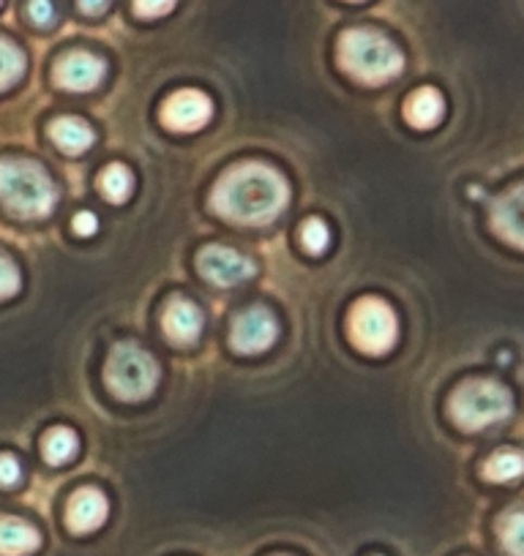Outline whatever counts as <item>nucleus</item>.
Segmentation results:
<instances>
[{
    "mask_svg": "<svg viewBox=\"0 0 524 556\" xmlns=\"http://www.w3.org/2000/svg\"><path fill=\"white\" fill-rule=\"evenodd\" d=\"M213 207L233 224H271L290 202V186L265 164H238L227 169L213 189Z\"/></svg>",
    "mask_w": 524,
    "mask_h": 556,
    "instance_id": "f257e3e1",
    "label": "nucleus"
},
{
    "mask_svg": "<svg viewBox=\"0 0 524 556\" xmlns=\"http://www.w3.org/2000/svg\"><path fill=\"white\" fill-rule=\"evenodd\" d=\"M339 63L358 83L383 85L402 74L404 55L394 41H388L377 30L355 28L341 36Z\"/></svg>",
    "mask_w": 524,
    "mask_h": 556,
    "instance_id": "f03ea898",
    "label": "nucleus"
},
{
    "mask_svg": "<svg viewBox=\"0 0 524 556\" xmlns=\"http://www.w3.org/2000/svg\"><path fill=\"white\" fill-rule=\"evenodd\" d=\"M55 184L50 175L25 159L0 162V205L20 218H45L55 207Z\"/></svg>",
    "mask_w": 524,
    "mask_h": 556,
    "instance_id": "7ed1b4c3",
    "label": "nucleus"
},
{
    "mask_svg": "<svg viewBox=\"0 0 524 556\" xmlns=\"http://www.w3.org/2000/svg\"><path fill=\"white\" fill-rule=\"evenodd\" d=\"M513 412L511 390L495 379H470L451 395V415L464 431H484Z\"/></svg>",
    "mask_w": 524,
    "mask_h": 556,
    "instance_id": "20e7f679",
    "label": "nucleus"
},
{
    "mask_svg": "<svg viewBox=\"0 0 524 556\" xmlns=\"http://www.w3.org/2000/svg\"><path fill=\"white\" fill-rule=\"evenodd\" d=\"M107 384L121 401L151 399L159 384V363L137 344H115L107 361Z\"/></svg>",
    "mask_w": 524,
    "mask_h": 556,
    "instance_id": "39448f33",
    "label": "nucleus"
},
{
    "mask_svg": "<svg viewBox=\"0 0 524 556\" xmlns=\"http://www.w3.org/2000/svg\"><path fill=\"white\" fill-rule=\"evenodd\" d=\"M399 323L394 308L379 298H361L350 312V339L366 355H385L394 350Z\"/></svg>",
    "mask_w": 524,
    "mask_h": 556,
    "instance_id": "423d86ee",
    "label": "nucleus"
},
{
    "mask_svg": "<svg viewBox=\"0 0 524 556\" xmlns=\"http://www.w3.org/2000/svg\"><path fill=\"white\" fill-rule=\"evenodd\" d=\"M197 267L216 287H238L254 276V262L229 245H205L197 256Z\"/></svg>",
    "mask_w": 524,
    "mask_h": 556,
    "instance_id": "0eeeda50",
    "label": "nucleus"
},
{
    "mask_svg": "<svg viewBox=\"0 0 524 556\" xmlns=\"http://www.w3.org/2000/svg\"><path fill=\"white\" fill-rule=\"evenodd\" d=\"M279 336V328H276V319L269 308H249V312L240 314L233 323V350L240 352V355H260V352L269 350L271 344Z\"/></svg>",
    "mask_w": 524,
    "mask_h": 556,
    "instance_id": "6e6552de",
    "label": "nucleus"
},
{
    "mask_svg": "<svg viewBox=\"0 0 524 556\" xmlns=\"http://www.w3.org/2000/svg\"><path fill=\"white\" fill-rule=\"evenodd\" d=\"M211 115L213 104L202 90H178V93L170 96L162 106L164 126L180 134L200 131V128L211 121Z\"/></svg>",
    "mask_w": 524,
    "mask_h": 556,
    "instance_id": "1a4fd4ad",
    "label": "nucleus"
},
{
    "mask_svg": "<svg viewBox=\"0 0 524 556\" xmlns=\"http://www.w3.org/2000/svg\"><path fill=\"white\" fill-rule=\"evenodd\" d=\"M104 74L107 66L101 58L90 55V52H68L66 58L58 61L55 83L74 93H85V90H93L104 79Z\"/></svg>",
    "mask_w": 524,
    "mask_h": 556,
    "instance_id": "9d476101",
    "label": "nucleus"
},
{
    "mask_svg": "<svg viewBox=\"0 0 524 556\" xmlns=\"http://www.w3.org/2000/svg\"><path fill=\"white\" fill-rule=\"evenodd\" d=\"M491 227L502 240L524 249V184L508 191L491 207Z\"/></svg>",
    "mask_w": 524,
    "mask_h": 556,
    "instance_id": "9b49d317",
    "label": "nucleus"
},
{
    "mask_svg": "<svg viewBox=\"0 0 524 556\" xmlns=\"http://www.w3.org/2000/svg\"><path fill=\"white\" fill-rule=\"evenodd\" d=\"M164 333H167L170 341L180 346H189L200 339L202 333V312L186 298H175V301L167 303L164 308Z\"/></svg>",
    "mask_w": 524,
    "mask_h": 556,
    "instance_id": "f8f14e48",
    "label": "nucleus"
},
{
    "mask_svg": "<svg viewBox=\"0 0 524 556\" xmlns=\"http://www.w3.org/2000/svg\"><path fill=\"white\" fill-rule=\"evenodd\" d=\"M107 513H110V502L101 494L99 489H83L68 500L66 521L74 532H96L101 523L107 521Z\"/></svg>",
    "mask_w": 524,
    "mask_h": 556,
    "instance_id": "ddd939ff",
    "label": "nucleus"
},
{
    "mask_svg": "<svg viewBox=\"0 0 524 556\" xmlns=\"http://www.w3.org/2000/svg\"><path fill=\"white\" fill-rule=\"evenodd\" d=\"M41 545L39 529L20 518H0V556H28Z\"/></svg>",
    "mask_w": 524,
    "mask_h": 556,
    "instance_id": "4468645a",
    "label": "nucleus"
},
{
    "mask_svg": "<svg viewBox=\"0 0 524 556\" xmlns=\"http://www.w3.org/2000/svg\"><path fill=\"white\" fill-rule=\"evenodd\" d=\"M446 115V101L442 93L435 88H421L404 101V117L410 126L415 128H432L442 121Z\"/></svg>",
    "mask_w": 524,
    "mask_h": 556,
    "instance_id": "2eb2a0df",
    "label": "nucleus"
},
{
    "mask_svg": "<svg viewBox=\"0 0 524 556\" xmlns=\"http://www.w3.org/2000/svg\"><path fill=\"white\" fill-rule=\"evenodd\" d=\"M50 137L63 153H68V156H79V153H85L90 146H93L96 134L93 128H90L85 121H79V117H61V121H55L50 126Z\"/></svg>",
    "mask_w": 524,
    "mask_h": 556,
    "instance_id": "dca6fc26",
    "label": "nucleus"
},
{
    "mask_svg": "<svg viewBox=\"0 0 524 556\" xmlns=\"http://www.w3.org/2000/svg\"><path fill=\"white\" fill-rule=\"evenodd\" d=\"M99 189H101V194H104L107 202H112V205H121V202H126L128 197H132L135 178H132V173H128L123 164H110V167L101 173Z\"/></svg>",
    "mask_w": 524,
    "mask_h": 556,
    "instance_id": "f3484780",
    "label": "nucleus"
},
{
    "mask_svg": "<svg viewBox=\"0 0 524 556\" xmlns=\"http://www.w3.org/2000/svg\"><path fill=\"white\" fill-rule=\"evenodd\" d=\"M484 475L491 483H511L524 475V456L519 451H500L484 464Z\"/></svg>",
    "mask_w": 524,
    "mask_h": 556,
    "instance_id": "a211bd4d",
    "label": "nucleus"
},
{
    "mask_svg": "<svg viewBox=\"0 0 524 556\" xmlns=\"http://www.w3.org/2000/svg\"><path fill=\"white\" fill-rule=\"evenodd\" d=\"M79 451V440L72 429H52L45 437V458L52 467H61V464L74 462Z\"/></svg>",
    "mask_w": 524,
    "mask_h": 556,
    "instance_id": "6ab92c4d",
    "label": "nucleus"
},
{
    "mask_svg": "<svg viewBox=\"0 0 524 556\" xmlns=\"http://www.w3.org/2000/svg\"><path fill=\"white\" fill-rule=\"evenodd\" d=\"M25 74V55L17 45L0 39V90L12 88Z\"/></svg>",
    "mask_w": 524,
    "mask_h": 556,
    "instance_id": "aec40b11",
    "label": "nucleus"
},
{
    "mask_svg": "<svg viewBox=\"0 0 524 556\" xmlns=\"http://www.w3.org/2000/svg\"><path fill=\"white\" fill-rule=\"evenodd\" d=\"M502 545L511 556H524V513H513L500 529Z\"/></svg>",
    "mask_w": 524,
    "mask_h": 556,
    "instance_id": "412c9836",
    "label": "nucleus"
},
{
    "mask_svg": "<svg viewBox=\"0 0 524 556\" xmlns=\"http://www.w3.org/2000/svg\"><path fill=\"white\" fill-rule=\"evenodd\" d=\"M301 240H303V249L312 251V254H323L330 243V232L320 218H312L301 227Z\"/></svg>",
    "mask_w": 524,
    "mask_h": 556,
    "instance_id": "4be33fe9",
    "label": "nucleus"
},
{
    "mask_svg": "<svg viewBox=\"0 0 524 556\" xmlns=\"http://www.w3.org/2000/svg\"><path fill=\"white\" fill-rule=\"evenodd\" d=\"M23 287V276H20L17 265L9 256H0V301L17 295Z\"/></svg>",
    "mask_w": 524,
    "mask_h": 556,
    "instance_id": "5701e85b",
    "label": "nucleus"
},
{
    "mask_svg": "<svg viewBox=\"0 0 524 556\" xmlns=\"http://www.w3.org/2000/svg\"><path fill=\"white\" fill-rule=\"evenodd\" d=\"M28 17L30 23L39 25V28H50V25L55 23V3H52V0H30Z\"/></svg>",
    "mask_w": 524,
    "mask_h": 556,
    "instance_id": "b1692460",
    "label": "nucleus"
},
{
    "mask_svg": "<svg viewBox=\"0 0 524 556\" xmlns=\"http://www.w3.org/2000/svg\"><path fill=\"white\" fill-rule=\"evenodd\" d=\"M20 480H23V467H20L17 458L9 456V453H0V485L12 489Z\"/></svg>",
    "mask_w": 524,
    "mask_h": 556,
    "instance_id": "393cba45",
    "label": "nucleus"
},
{
    "mask_svg": "<svg viewBox=\"0 0 524 556\" xmlns=\"http://www.w3.org/2000/svg\"><path fill=\"white\" fill-rule=\"evenodd\" d=\"M175 3H178V0H135V12L148 20L164 17V14L173 12Z\"/></svg>",
    "mask_w": 524,
    "mask_h": 556,
    "instance_id": "a878e982",
    "label": "nucleus"
},
{
    "mask_svg": "<svg viewBox=\"0 0 524 556\" xmlns=\"http://www.w3.org/2000/svg\"><path fill=\"white\" fill-rule=\"evenodd\" d=\"M72 227H74V232L77 235H85V238H90V235H96V229H99V218L93 216V213H77V216H74V222H72Z\"/></svg>",
    "mask_w": 524,
    "mask_h": 556,
    "instance_id": "bb28decb",
    "label": "nucleus"
},
{
    "mask_svg": "<svg viewBox=\"0 0 524 556\" xmlns=\"http://www.w3.org/2000/svg\"><path fill=\"white\" fill-rule=\"evenodd\" d=\"M77 3L85 14H90V17H99V14H104L107 7H110V0H77Z\"/></svg>",
    "mask_w": 524,
    "mask_h": 556,
    "instance_id": "cd10ccee",
    "label": "nucleus"
},
{
    "mask_svg": "<svg viewBox=\"0 0 524 556\" xmlns=\"http://www.w3.org/2000/svg\"><path fill=\"white\" fill-rule=\"evenodd\" d=\"M470 197H473V200H478V197H484V189H478V186H470Z\"/></svg>",
    "mask_w": 524,
    "mask_h": 556,
    "instance_id": "c85d7f7f",
    "label": "nucleus"
}]
</instances>
